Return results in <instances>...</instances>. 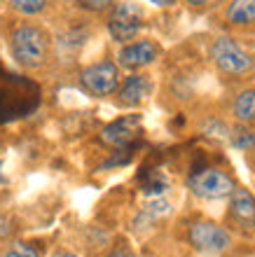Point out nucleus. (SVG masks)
Masks as SVG:
<instances>
[{"mask_svg": "<svg viewBox=\"0 0 255 257\" xmlns=\"http://www.w3.org/2000/svg\"><path fill=\"white\" fill-rule=\"evenodd\" d=\"M159 56V47L152 40H138V42H129L120 49L117 54V63L127 70H141V68L150 66L157 61Z\"/></svg>", "mask_w": 255, "mask_h": 257, "instance_id": "6e6552de", "label": "nucleus"}, {"mask_svg": "<svg viewBox=\"0 0 255 257\" xmlns=\"http://www.w3.org/2000/svg\"><path fill=\"white\" fill-rule=\"evenodd\" d=\"M10 231H12V227H10V222H7L5 217L0 215V238H5V236H10Z\"/></svg>", "mask_w": 255, "mask_h": 257, "instance_id": "a211bd4d", "label": "nucleus"}, {"mask_svg": "<svg viewBox=\"0 0 255 257\" xmlns=\"http://www.w3.org/2000/svg\"><path fill=\"white\" fill-rule=\"evenodd\" d=\"M143 126L141 115H124L113 119L110 124H106L101 131V141L110 148H127L138 138Z\"/></svg>", "mask_w": 255, "mask_h": 257, "instance_id": "0eeeda50", "label": "nucleus"}, {"mask_svg": "<svg viewBox=\"0 0 255 257\" xmlns=\"http://www.w3.org/2000/svg\"><path fill=\"white\" fill-rule=\"evenodd\" d=\"M185 3H190V5H195V7H202V5H206L208 0H185Z\"/></svg>", "mask_w": 255, "mask_h": 257, "instance_id": "aec40b11", "label": "nucleus"}, {"mask_svg": "<svg viewBox=\"0 0 255 257\" xmlns=\"http://www.w3.org/2000/svg\"><path fill=\"white\" fill-rule=\"evenodd\" d=\"M227 21L234 26L255 24V0H232L227 7Z\"/></svg>", "mask_w": 255, "mask_h": 257, "instance_id": "9b49d317", "label": "nucleus"}, {"mask_svg": "<svg viewBox=\"0 0 255 257\" xmlns=\"http://www.w3.org/2000/svg\"><path fill=\"white\" fill-rule=\"evenodd\" d=\"M150 3H154V5H159V7H168V5H174V0H150Z\"/></svg>", "mask_w": 255, "mask_h": 257, "instance_id": "6ab92c4d", "label": "nucleus"}, {"mask_svg": "<svg viewBox=\"0 0 255 257\" xmlns=\"http://www.w3.org/2000/svg\"><path fill=\"white\" fill-rule=\"evenodd\" d=\"M211 59L227 75H246L255 68L253 56L246 54L232 38H218L211 45Z\"/></svg>", "mask_w": 255, "mask_h": 257, "instance_id": "20e7f679", "label": "nucleus"}, {"mask_svg": "<svg viewBox=\"0 0 255 257\" xmlns=\"http://www.w3.org/2000/svg\"><path fill=\"white\" fill-rule=\"evenodd\" d=\"M229 215L241 227H255V196L243 187H234L229 194Z\"/></svg>", "mask_w": 255, "mask_h": 257, "instance_id": "9d476101", "label": "nucleus"}, {"mask_svg": "<svg viewBox=\"0 0 255 257\" xmlns=\"http://www.w3.org/2000/svg\"><path fill=\"white\" fill-rule=\"evenodd\" d=\"M188 241L190 245L195 248L197 252L202 255H220L232 245V236L225 227L215 222H208V220H202V222H195L188 231Z\"/></svg>", "mask_w": 255, "mask_h": 257, "instance_id": "7ed1b4c3", "label": "nucleus"}, {"mask_svg": "<svg viewBox=\"0 0 255 257\" xmlns=\"http://www.w3.org/2000/svg\"><path fill=\"white\" fill-rule=\"evenodd\" d=\"M143 28V10L136 3H117L108 19V31L115 42L129 45Z\"/></svg>", "mask_w": 255, "mask_h": 257, "instance_id": "39448f33", "label": "nucleus"}, {"mask_svg": "<svg viewBox=\"0 0 255 257\" xmlns=\"http://www.w3.org/2000/svg\"><path fill=\"white\" fill-rule=\"evenodd\" d=\"M12 59L26 70H38L49 59V35L45 28L33 24H21L10 35Z\"/></svg>", "mask_w": 255, "mask_h": 257, "instance_id": "f257e3e1", "label": "nucleus"}, {"mask_svg": "<svg viewBox=\"0 0 255 257\" xmlns=\"http://www.w3.org/2000/svg\"><path fill=\"white\" fill-rule=\"evenodd\" d=\"M115 0H77V5L89 10V12H101V10H108L113 5Z\"/></svg>", "mask_w": 255, "mask_h": 257, "instance_id": "dca6fc26", "label": "nucleus"}, {"mask_svg": "<svg viewBox=\"0 0 255 257\" xmlns=\"http://www.w3.org/2000/svg\"><path fill=\"white\" fill-rule=\"evenodd\" d=\"M188 187L192 190V194L199 196V199H222V196H229L234 192V180L220 169H211V166H204V169H197L190 173L188 178Z\"/></svg>", "mask_w": 255, "mask_h": 257, "instance_id": "f03ea898", "label": "nucleus"}, {"mask_svg": "<svg viewBox=\"0 0 255 257\" xmlns=\"http://www.w3.org/2000/svg\"><path fill=\"white\" fill-rule=\"evenodd\" d=\"M80 82L84 91L96 98H103V96H110L120 89V68L115 61H99L92 63L89 68H84L80 75Z\"/></svg>", "mask_w": 255, "mask_h": 257, "instance_id": "423d86ee", "label": "nucleus"}, {"mask_svg": "<svg viewBox=\"0 0 255 257\" xmlns=\"http://www.w3.org/2000/svg\"><path fill=\"white\" fill-rule=\"evenodd\" d=\"M232 112H234L236 122H241V124L253 122L255 119V89H243L241 94L236 96Z\"/></svg>", "mask_w": 255, "mask_h": 257, "instance_id": "f8f14e48", "label": "nucleus"}, {"mask_svg": "<svg viewBox=\"0 0 255 257\" xmlns=\"http://www.w3.org/2000/svg\"><path fill=\"white\" fill-rule=\"evenodd\" d=\"M3 257H40V252L35 250L33 245L17 243V245H12V248H10V250H7Z\"/></svg>", "mask_w": 255, "mask_h": 257, "instance_id": "2eb2a0df", "label": "nucleus"}, {"mask_svg": "<svg viewBox=\"0 0 255 257\" xmlns=\"http://www.w3.org/2000/svg\"><path fill=\"white\" fill-rule=\"evenodd\" d=\"M150 91H152V82L148 80V75H131L117 89V101L127 108H136L148 98Z\"/></svg>", "mask_w": 255, "mask_h": 257, "instance_id": "1a4fd4ad", "label": "nucleus"}, {"mask_svg": "<svg viewBox=\"0 0 255 257\" xmlns=\"http://www.w3.org/2000/svg\"><path fill=\"white\" fill-rule=\"evenodd\" d=\"M229 141H232V145H234L236 150H250L255 145V136L250 134L248 128L239 126V128H234V131L229 134Z\"/></svg>", "mask_w": 255, "mask_h": 257, "instance_id": "4468645a", "label": "nucleus"}, {"mask_svg": "<svg viewBox=\"0 0 255 257\" xmlns=\"http://www.w3.org/2000/svg\"><path fill=\"white\" fill-rule=\"evenodd\" d=\"M10 7L24 17H35L47 10V0H10Z\"/></svg>", "mask_w": 255, "mask_h": 257, "instance_id": "ddd939ff", "label": "nucleus"}, {"mask_svg": "<svg viewBox=\"0 0 255 257\" xmlns=\"http://www.w3.org/2000/svg\"><path fill=\"white\" fill-rule=\"evenodd\" d=\"M106 257H136L131 250H127V248H115V250H110Z\"/></svg>", "mask_w": 255, "mask_h": 257, "instance_id": "f3484780", "label": "nucleus"}, {"mask_svg": "<svg viewBox=\"0 0 255 257\" xmlns=\"http://www.w3.org/2000/svg\"><path fill=\"white\" fill-rule=\"evenodd\" d=\"M54 257H77L75 252H59V255H54Z\"/></svg>", "mask_w": 255, "mask_h": 257, "instance_id": "412c9836", "label": "nucleus"}]
</instances>
